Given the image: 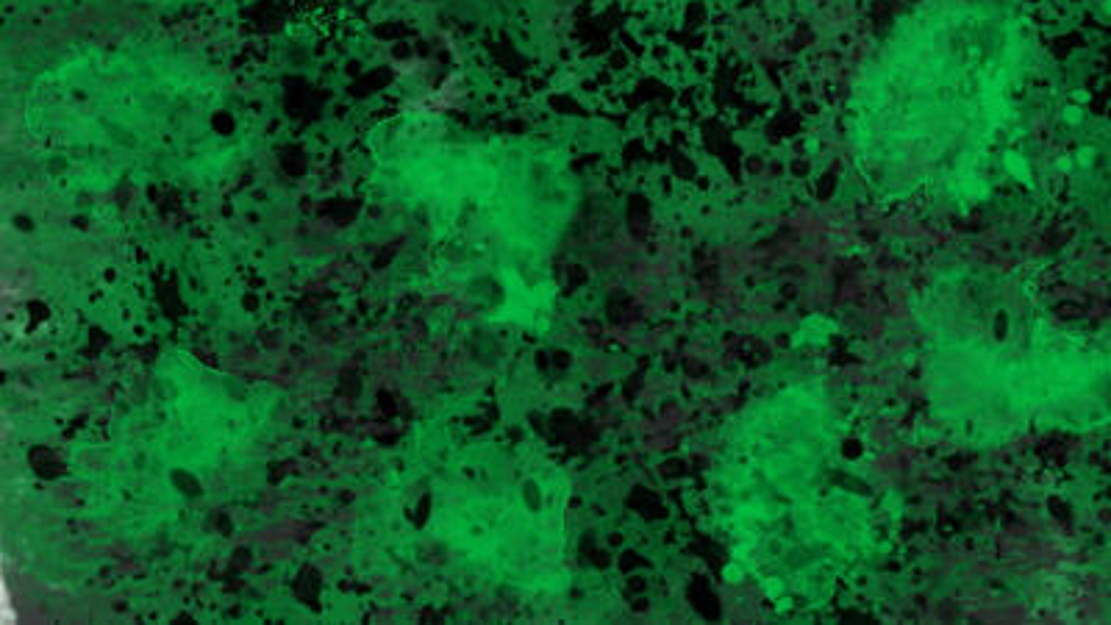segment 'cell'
I'll return each instance as SVG.
<instances>
[{
  "mask_svg": "<svg viewBox=\"0 0 1111 625\" xmlns=\"http://www.w3.org/2000/svg\"><path fill=\"white\" fill-rule=\"evenodd\" d=\"M1064 120L1070 125H1078L1081 120H1084V109H1078V106H1070L1067 112H1064Z\"/></svg>",
  "mask_w": 1111,
  "mask_h": 625,
  "instance_id": "cell-5",
  "label": "cell"
},
{
  "mask_svg": "<svg viewBox=\"0 0 1111 625\" xmlns=\"http://www.w3.org/2000/svg\"><path fill=\"white\" fill-rule=\"evenodd\" d=\"M931 417L970 445L1111 423V353L1042 317L1014 287L948 278L917 312Z\"/></svg>",
  "mask_w": 1111,
  "mask_h": 625,
  "instance_id": "cell-2",
  "label": "cell"
},
{
  "mask_svg": "<svg viewBox=\"0 0 1111 625\" xmlns=\"http://www.w3.org/2000/svg\"><path fill=\"white\" fill-rule=\"evenodd\" d=\"M709 509L739 573L770 603H825L870 562L881 514L845 403L817 378L748 400L709 475Z\"/></svg>",
  "mask_w": 1111,
  "mask_h": 625,
  "instance_id": "cell-1",
  "label": "cell"
},
{
  "mask_svg": "<svg viewBox=\"0 0 1111 625\" xmlns=\"http://www.w3.org/2000/svg\"><path fill=\"white\" fill-rule=\"evenodd\" d=\"M1020 45L1009 37L889 42L864 75L853 128L870 175L898 198L953 203L989 195L992 145L1014 123Z\"/></svg>",
  "mask_w": 1111,
  "mask_h": 625,
  "instance_id": "cell-3",
  "label": "cell"
},
{
  "mask_svg": "<svg viewBox=\"0 0 1111 625\" xmlns=\"http://www.w3.org/2000/svg\"><path fill=\"white\" fill-rule=\"evenodd\" d=\"M1075 162L1081 164V167H1089V164L1095 162V150L1092 148H1081L1078 153H1075Z\"/></svg>",
  "mask_w": 1111,
  "mask_h": 625,
  "instance_id": "cell-4",
  "label": "cell"
}]
</instances>
